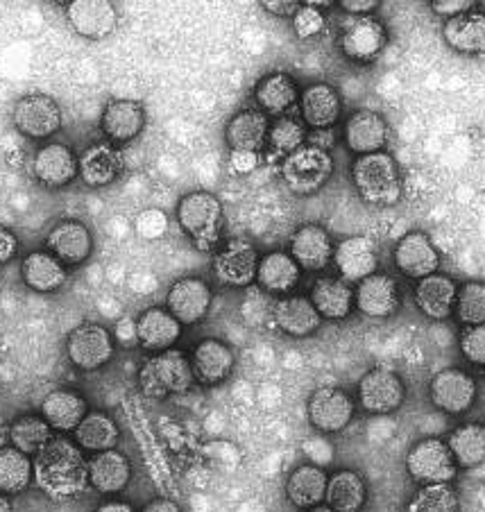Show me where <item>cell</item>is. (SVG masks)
<instances>
[{
    "mask_svg": "<svg viewBox=\"0 0 485 512\" xmlns=\"http://www.w3.org/2000/svg\"><path fill=\"white\" fill-rule=\"evenodd\" d=\"M53 433L55 431L50 429V424L41 415H19L10 424V431H7L12 447L30 458L37 456L55 438Z\"/></svg>",
    "mask_w": 485,
    "mask_h": 512,
    "instance_id": "cell-43",
    "label": "cell"
},
{
    "mask_svg": "<svg viewBox=\"0 0 485 512\" xmlns=\"http://www.w3.org/2000/svg\"><path fill=\"white\" fill-rule=\"evenodd\" d=\"M354 417V399L338 386H322L309 399V420L322 433L343 431Z\"/></svg>",
    "mask_w": 485,
    "mask_h": 512,
    "instance_id": "cell-14",
    "label": "cell"
},
{
    "mask_svg": "<svg viewBox=\"0 0 485 512\" xmlns=\"http://www.w3.org/2000/svg\"><path fill=\"white\" fill-rule=\"evenodd\" d=\"M177 223L198 250H214L223 232V204L207 191H193L177 204Z\"/></svg>",
    "mask_w": 485,
    "mask_h": 512,
    "instance_id": "cell-4",
    "label": "cell"
},
{
    "mask_svg": "<svg viewBox=\"0 0 485 512\" xmlns=\"http://www.w3.org/2000/svg\"><path fill=\"white\" fill-rule=\"evenodd\" d=\"M272 320H275L279 331H284L286 336L293 338H306L316 334L322 322L316 306L311 304L309 297L302 295L279 297L275 306H272Z\"/></svg>",
    "mask_w": 485,
    "mask_h": 512,
    "instance_id": "cell-26",
    "label": "cell"
},
{
    "mask_svg": "<svg viewBox=\"0 0 485 512\" xmlns=\"http://www.w3.org/2000/svg\"><path fill=\"white\" fill-rule=\"evenodd\" d=\"M476 5H479V12L485 14V0H483V3H476Z\"/></svg>",
    "mask_w": 485,
    "mask_h": 512,
    "instance_id": "cell-59",
    "label": "cell"
},
{
    "mask_svg": "<svg viewBox=\"0 0 485 512\" xmlns=\"http://www.w3.org/2000/svg\"><path fill=\"white\" fill-rule=\"evenodd\" d=\"M146 127V107L136 100H112L102 112V132L109 143H130Z\"/></svg>",
    "mask_w": 485,
    "mask_h": 512,
    "instance_id": "cell-30",
    "label": "cell"
},
{
    "mask_svg": "<svg viewBox=\"0 0 485 512\" xmlns=\"http://www.w3.org/2000/svg\"><path fill=\"white\" fill-rule=\"evenodd\" d=\"M474 7L476 3H472V0H433L431 3V10L440 16H445L447 21L465 12H472Z\"/></svg>",
    "mask_w": 485,
    "mask_h": 512,
    "instance_id": "cell-50",
    "label": "cell"
},
{
    "mask_svg": "<svg viewBox=\"0 0 485 512\" xmlns=\"http://www.w3.org/2000/svg\"><path fill=\"white\" fill-rule=\"evenodd\" d=\"M454 313H456V318L465 324V327L485 324V284L483 281H467V284L458 288Z\"/></svg>",
    "mask_w": 485,
    "mask_h": 512,
    "instance_id": "cell-46",
    "label": "cell"
},
{
    "mask_svg": "<svg viewBox=\"0 0 485 512\" xmlns=\"http://www.w3.org/2000/svg\"><path fill=\"white\" fill-rule=\"evenodd\" d=\"M16 252H19V238L14 236L12 229L0 225V266L10 263Z\"/></svg>",
    "mask_w": 485,
    "mask_h": 512,
    "instance_id": "cell-51",
    "label": "cell"
},
{
    "mask_svg": "<svg viewBox=\"0 0 485 512\" xmlns=\"http://www.w3.org/2000/svg\"><path fill=\"white\" fill-rule=\"evenodd\" d=\"M309 512H336V510H331L329 506H322L320 503V506H316V508H309Z\"/></svg>",
    "mask_w": 485,
    "mask_h": 512,
    "instance_id": "cell-58",
    "label": "cell"
},
{
    "mask_svg": "<svg viewBox=\"0 0 485 512\" xmlns=\"http://www.w3.org/2000/svg\"><path fill=\"white\" fill-rule=\"evenodd\" d=\"M458 467L472 469L485 463V426L479 422H467L456 426L445 440Z\"/></svg>",
    "mask_w": 485,
    "mask_h": 512,
    "instance_id": "cell-41",
    "label": "cell"
},
{
    "mask_svg": "<svg viewBox=\"0 0 485 512\" xmlns=\"http://www.w3.org/2000/svg\"><path fill=\"white\" fill-rule=\"evenodd\" d=\"M334 266L340 279L347 284H359L377 272L379 252L368 236H350L334 247Z\"/></svg>",
    "mask_w": 485,
    "mask_h": 512,
    "instance_id": "cell-16",
    "label": "cell"
},
{
    "mask_svg": "<svg viewBox=\"0 0 485 512\" xmlns=\"http://www.w3.org/2000/svg\"><path fill=\"white\" fill-rule=\"evenodd\" d=\"M89 485L100 494H118L132 479V465L125 454L116 449L100 451L89 460Z\"/></svg>",
    "mask_w": 485,
    "mask_h": 512,
    "instance_id": "cell-31",
    "label": "cell"
},
{
    "mask_svg": "<svg viewBox=\"0 0 485 512\" xmlns=\"http://www.w3.org/2000/svg\"><path fill=\"white\" fill-rule=\"evenodd\" d=\"M343 7V12L352 16H370V12L377 10V0H340L338 3Z\"/></svg>",
    "mask_w": 485,
    "mask_h": 512,
    "instance_id": "cell-54",
    "label": "cell"
},
{
    "mask_svg": "<svg viewBox=\"0 0 485 512\" xmlns=\"http://www.w3.org/2000/svg\"><path fill=\"white\" fill-rule=\"evenodd\" d=\"M461 499L452 483L422 485L415 497L408 501L406 512H458Z\"/></svg>",
    "mask_w": 485,
    "mask_h": 512,
    "instance_id": "cell-44",
    "label": "cell"
},
{
    "mask_svg": "<svg viewBox=\"0 0 485 512\" xmlns=\"http://www.w3.org/2000/svg\"><path fill=\"white\" fill-rule=\"evenodd\" d=\"M136 229H139V234L143 238H148V241H155V238L164 236L166 229H168L166 213H161L157 209L143 211L141 216H139V220H136Z\"/></svg>",
    "mask_w": 485,
    "mask_h": 512,
    "instance_id": "cell-49",
    "label": "cell"
},
{
    "mask_svg": "<svg viewBox=\"0 0 485 512\" xmlns=\"http://www.w3.org/2000/svg\"><path fill=\"white\" fill-rule=\"evenodd\" d=\"M66 14L73 30L91 41L109 37L118 23L116 7L107 0H73L68 3Z\"/></svg>",
    "mask_w": 485,
    "mask_h": 512,
    "instance_id": "cell-19",
    "label": "cell"
},
{
    "mask_svg": "<svg viewBox=\"0 0 485 512\" xmlns=\"http://www.w3.org/2000/svg\"><path fill=\"white\" fill-rule=\"evenodd\" d=\"M211 300H214V295H211L207 281L200 277H184L170 286L166 295V306L184 327V324H198L200 320L207 318Z\"/></svg>",
    "mask_w": 485,
    "mask_h": 512,
    "instance_id": "cell-15",
    "label": "cell"
},
{
    "mask_svg": "<svg viewBox=\"0 0 485 512\" xmlns=\"http://www.w3.org/2000/svg\"><path fill=\"white\" fill-rule=\"evenodd\" d=\"M89 460L82 449L62 435H55L34 458V481L50 497L64 499L78 494L89 483Z\"/></svg>",
    "mask_w": 485,
    "mask_h": 512,
    "instance_id": "cell-1",
    "label": "cell"
},
{
    "mask_svg": "<svg viewBox=\"0 0 485 512\" xmlns=\"http://www.w3.org/2000/svg\"><path fill=\"white\" fill-rule=\"evenodd\" d=\"M46 247L64 266H82L93 252V236L89 227L80 220H62V223L50 229V234L46 236Z\"/></svg>",
    "mask_w": 485,
    "mask_h": 512,
    "instance_id": "cell-18",
    "label": "cell"
},
{
    "mask_svg": "<svg viewBox=\"0 0 485 512\" xmlns=\"http://www.w3.org/2000/svg\"><path fill=\"white\" fill-rule=\"evenodd\" d=\"M34 481V460L23 451L10 447L0 449V494L16 497Z\"/></svg>",
    "mask_w": 485,
    "mask_h": 512,
    "instance_id": "cell-42",
    "label": "cell"
},
{
    "mask_svg": "<svg viewBox=\"0 0 485 512\" xmlns=\"http://www.w3.org/2000/svg\"><path fill=\"white\" fill-rule=\"evenodd\" d=\"M433 406L447 415H463L476 401V381L465 370H442L429 386Z\"/></svg>",
    "mask_w": 485,
    "mask_h": 512,
    "instance_id": "cell-11",
    "label": "cell"
},
{
    "mask_svg": "<svg viewBox=\"0 0 485 512\" xmlns=\"http://www.w3.org/2000/svg\"><path fill=\"white\" fill-rule=\"evenodd\" d=\"M259 252L252 243L243 241V238H234L227 241L220 250L214 254V277L220 284L232 288H245L257 281L259 270Z\"/></svg>",
    "mask_w": 485,
    "mask_h": 512,
    "instance_id": "cell-9",
    "label": "cell"
},
{
    "mask_svg": "<svg viewBox=\"0 0 485 512\" xmlns=\"http://www.w3.org/2000/svg\"><path fill=\"white\" fill-rule=\"evenodd\" d=\"M0 512H12V501L5 494H0Z\"/></svg>",
    "mask_w": 485,
    "mask_h": 512,
    "instance_id": "cell-57",
    "label": "cell"
},
{
    "mask_svg": "<svg viewBox=\"0 0 485 512\" xmlns=\"http://www.w3.org/2000/svg\"><path fill=\"white\" fill-rule=\"evenodd\" d=\"M21 277L34 293H55L66 284V266L48 250H37L25 256L21 263Z\"/></svg>",
    "mask_w": 485,
    "mask_h": 512,
    "instance_id": "cell-36",
    "label": "cell"
},
{
    "mask_svg": "<svg viewBox=\"0 0 485 512\" xmlns=\"http://www.w3.org/2000/svg\"><path fill=\"white\" fill-rule=\"evenodd\" d=\"M66 354L73 368L82 372H96L112 361L114 336L100 324H80L73 329L66 340Z\"/></svg>",
    "mask_w": 485,
    "mask_h": 512,
    "instance_id": "cell-7",
    "label": "cell"
},
{
    "mask_svg": "<svg viewBox=\"0 0 485 512\" xmlns=\"http://www.w3.org/2000/svg\"><path fill=\"white\" fill-rule=\"evenodd\" d=\"M331 175H334V159L327 150L309 143L291 152L282 164L284 184L297 195L318 193Z\"/></svg>",
    "mask_w": 485,
    "mask_h": 512,
    "instance_id": "cell-5",
    "label": "cell"
},
{
    "mask_svg": "<svg viewBox=\"0 0 485 512\" xmlns=\"http://www.w3.org/2000/svg\"><path fill=\"white\" fill-rule=\"evenodd\" d=\"M388 136L390 132L384 116L377 112H370V109L354 112L345 123V143L356 157L384 152Z\"/></svg>",
    "mask_w": 485,
    "mask_h": 512,
    "instance_id": "cell-21",
    "label": "cell"
},
{
    "mask_svg": "<svg viewBox=\"0 0 485 512\" xmlns=\"http://www.w3.org/2000/svg\"><path fill=\"white\" fill-rule=\"evenodd\" d=\"M368 499V485L363 476L352 469H340L331 474L327 481L325 501L331 510L336 512H361Z\"/></svg>",
    "mask_w": 485,
    "mask_h": 512,
    "instance_id": "cell-39",
    "label": "cell"
},
{
    "mask_svg": "<svg viewBox=\"0 0 485 512\" xmlns=\"http://www.w3.org/2000/svg\"><path fill=\"white\" fill-rule=\"evenodd\" d=\"M182 336V324L168 309L152 306L136 320V343L148 352H166L173 349Z\"/></svg>",
    "mask_w": 485,
    "mask_h": 512,
    "instance_id": "cell-22",
    "label": "cell"
},
{
    "mask_svg": "<svg viewBox=\"0 0 485 512\" xmlns=\"http://www.w3.org/2000/svg\"><path fill=\"white\" fill-rule=\"evenodd\" d=\"M123 170V157L121 152L114 148V143L102 141L93 143L80 157V177L82 182L91 186V189H105V186L114 184L116 177Z\"/></svg>",
    "mask_w": 485,
    "mask_h": 512,
    "instance_id": "cell-29",
    "label": "cell"
},
{
    "mask_svg": "<svg viewBox=\"0 0 485 512\" xmlns=\"http://www.w3.org/2000/svg\"><path fill=\"white\" fill-rule=\"evenodd\" d=\"M300 112L304 125L313 130H331L343 114V102H340L338 91L325 82L311 84L300 96Z\"/></svg>",
    "mask_w": 485,
    "mask_h": 512,
    "instance_id": "cell-28",
    "label": "cell"
},
{
    "mask_svg": "<svg viewBox=\"0 0 485 512\" xmlns=\"http://www.w3.org/2000/svg\"><path fill=\"white\" fill-rule=\"evenodd\" d=\"M406 469L415 483L438 485L452 483L456 479L458 465L445 440L427 438L408 451Z\"/></svg>",
    "mask_w": 485,
    "mask_h": 512,
    "instance_id": "cell-6",
    "label": "cell"
},
{
    "mask_svg": "<svg viewBox=\"0 0 485 512\" xmlns=\"http://www.w3.org/2000/svg\"><path fill=\"white\" fill-rule=\"evenodd\" d=\"M73 438L80 449L91 451V454H100V451L116 449L121 431H118V424L107 413L91 411L78 424V429L73 431Z\"/></svg>",
    "mask_w": 485,
    "mask_h": 512,
    "instance_id": "cell-40",
    "label": "cell"
},
{
    "mask_svg": "<svg viewBox=\"0 0 485 512\" xmlns=\"http://www.w3.org/2000/svg\"><path fill=\"white\" fill-rule=\"evenodd\" d=\"M261 5L263 10L275 16H295L302 3H297V0H263Z\"/></svg>",
    "mask_w": 485,
    "mask_h": 512,
    "instance_id": "cell-53",
    "label": "cell"
},
{
    "mask_svg": "<svg viewBox=\"0 0 485 512\" xmlns=\"http://www.w3.org/2000/svg\"><path fill=\"white\" fill-rule=\"evenodd\" d=\"M309 300L316 306L320 318L345 320L354 309V290L340 277H320L313 281Z\"/></svg>",
    "mask_w": 485,
    "mask_h": 512,
    "instance_id": "cell-35",
    "label": "cell"
},
{
    "mask_svg": "<svg viewBox=\"0 0 485 512\" xmlns=\"http://www.w3.org/2000/svg\"><path fill=\"white\" fill-rule=\"evenodd\" d=\"M96 512H136L134 510V506L132 503H127V501H105V503H100V506L96 508Z\"/></svg>",
    "mask_w": 485,
    "mask_h": 512,
    "instance_id": "cell-56",
    "label": "cell"
},
{
    "mask_svg": "<svg viewBox=\"0 0 485 512\" xmlns=\"http://www.w3.org/2000/svg\"><path fill=\"white\" fill-rule=\"evenodd\" d=\"M340 50L347 59L359 64H370L381 55L388 44L384 23L374 16H352L340 30Z\"/></svg>",
    "mask_w": 485,
    "mask_h": 512,
    "instance_id": "cell-8",
    "label": "cell"
},
{
    "mask_svg": "<svg viewBox=\"0 0 485 512\" xmlns=\"http://www.w3.org/2000/svg\"><path fill=\"white\" fill-rule=\"evenodd\" d=\"M32 175L46 189H64L80 175V159L64 143H46L32 159Z\"/></svg>",
    "mask_w": 485,
    "mask_h": 512,
    "instance_id": "cell-13",
    "label": "cell"
},
{
    "mask_svg": "<svg viewBox=\"0 0 485 512\" xmlns=\"http://www.w3.org/2000/svg\"><path fill=\"white\" fill-rule=\"evenodd\" d=\"M293 28L300 39H313L316 34L322 32V28H325V14H322L318 7L302 3L300 10L293 16Z\"/></svg>",
    "mask_w": 485,
    "mask_h": 512,
    "instance_id": "cell-47",
    "label": "cell"
},
{
    "mask_svg": "<svg viewBox=\"0 0 485 512\" xmlns=\"http://www.w3.org/2000/svg\"><path fill=\"white\" fill-rule=\"evenodd\" d=\"M395 266L402 275L420 281L436 275L440 268V254L427 234L411 232L395 247Z\"/></svg>",
    "mask_w": 485,
    "mask_h": 512,
    "instance_id": "cell-20",
    "label": "cell"
},
{
    "mask_svg": "<svg viewBox=\"0 0 485 512\" xmlns=\"http://www.w3.org/2000/svg\"><path fill=\"white\" fill-rule=\"evenodd\" d=\"M334 247L329 232L320 225H302L291 238V256L309 272L325 270L334 261Z\"/></svg>",
    "mask_w": 485,
    "mask_h": 512,
    "instance_id": "cell-24",
    "label": "cell"
},
{
    "mask_svg": "<svg viewBox=\"0 0 485 512\" xmlns=\"http://www.w3.org/2000/svg\"><path fill=\"white\" fill-rule=\"evenodd\" d=\"M141 512H182V508L177 506L175 501L159 497V499H152L148 506H143Z\"/></svg>",
    "mask_w": 485,
    "mask_h": 512,
    "instance_id": "cell-55",
    "label": "cell"
},
{
    "mask_svg": "<svg viewBox=\"0 0 485 512\" xmlns=\"http://www.w3.org/2000/svg\"><path fill=\"white\" fill-rule=\"evenodd\" d=\"M461 354L467 363L485 368V324L465 327L461 334Z\"/></svg>",
    "mask_w": 485,
    "mask_h": 512,
    "instance_id": "cell-48",
    "label": "cell"
},
{
    "mask_svg": "<svg viewBox=\"0 0 485 512\" xmlns=\"http://www.w3.org/2000/svg\"><path fill=\"white\" fill-rule=\"evenodd\" d=\"M234 365V349L216 338L202 340V343L195 345L191 354L193 377L202 386H218V383L227 381L229 374L234 372Z\"/></svg>",
    "mask_w": 485,
    "mask_h": 512,
    "instance_id": "cell-17",
    "label": "cell"
},
{
    "mask_svg": "<svg viewBox=\"0 0 485 512\" xmlns=\"http://www.w3.org/2000/svg\"><path fill=\"white\" fill-rule=\"evenodd\" d=\"M268 130L270 121L266 114L259 112V109H243L229 121L225 139L232 152H257L259 155L268 145Z\"/></svg>",
    "mask_w": 485,
    "mask_h": 512,
    "instance_id": "cell-33",
    "label": "cell"
},
{
    "mask_svg": "<svg viewBox=\"0 0 485 512\" xmlns=\"http://www.w3.org/2000/svg\"><path fill=\"white\" fill-rule=\"evenodd\" d=\"M329 476L318 465H302L291 472L286 481V497L295 508L309 510L320 506L327 494Z\"/></svg>",
    "mask_w": 485,
    "mask_h": 512,
    "instance_id": "cell-38",
    "label": "cell"
},
{
    "mask_svg": "<svg viewBox=\"0 0 485 512\" xmlns=\"http://www.w3.org/2000/svg\"><path fill=\"white\" fill-rule=\"evenodd\" d=\"M352 179L361 200L372 207H393L402 198V175L397 161L388 152L356 157L352 164Z\"/></svg>",
    "mask_w": 485,
    "mask_h": 512,
    "instance_id": "cell-2",
    "label": "cell"
},
{
    "mask_svg": "<svg viewBox=\"0 0 485 512\" xmlns=\"http://www.w3.org/2000/svg\"><path fill=\"white\" fill-rule=\"evenodd\" d=\"M229 166H232V170L238 175H248L259 166V155H257V152H238V150H234L232 157H229Z\"/></svg>",
    "mask_w": 485,
    "mask_h": 512,
    "instance_id": "cell-52",
    "label": "cell"
},
{
    "mask_svg": "<svg viewBox=\"0 0 485 512\" xmlns=\"http://www.w3.org/2000/svg\"><path fill=\"white\" fill-rule=\"evenodd\" d=\"M302 279V268L288 252H268L259 259L257 284L270 295L293 293Z\"/></svg>",
    "mask_w": 485,
    "mask_h": 512,
    "instance_id": "cell-34",
    "label": "cell"
},
{
    "mask_svg": "<svg viewBox=\"0 0 485 512\" xmlns=\"http://www.w3.org/2000/svg\"><path fill=\"white\" fill-rule=\"evenodd\" d=\"M193 381L191 356H186L182 349L152 354L139 370L141 392L150 399L182 395L193 386Z\"/></svg>",
    "mask_w": 485,
    "mask_h": 512,
    "instance_id": "cell-3",
    "label": "cell"
},
{
    "mask_svg": "<svg viewBox=\"0 0 485 512\" xmlns=\"http://www.w3.org/2000/svg\"><path fill=\"white\" fill-rule=\"evenodd\" d=\"M14 125L28 139H50L62 127V109L50 96L30 93L16 102Z\"/></svg>",
    "mask_w": 485,
    "mask_h": 512,
    "instance_id": "cell-10",
    "label": "cell"
},
{
    "mask_svg": "<svg viewBox=\"0 0 485 512\" xmlns=\"http://www.w3.org/2000/svg\"><path fill=\"white\" fill-rule=\"evenodd\" d=\"M257 109L266 116H286L300 102V89L288 73H270L254 87Z\"/></svg>",
    "mask_w": 485,
    "mask_h": 512,
    "instance_id": "cell-32",
    "label": "cell"
},
{
    "mask_svg": "<svg viewBox=\"0 0 485 512\" xmlns=\"http://www.w3.org/2000/svg\"><path fill=\"white\" fill-rule=\"evenodd\" d=\"M354 302L368 318H390L399 309L397 281L386 272H374V275L359 281Z\"/></svg>",
    "mask_w": 485,
    "mask_h": 512,
    "instance_id": "cell-23",
    "label": "cell"
},
{
    "mask_svg": "<svg viewBox=\"0 0 485 512\" xmlns=\"http://www.w3.org/2000/svg\"><path fill=\"white\" fill-rule=\"evenodd\" d=\"M87 413V399L80 392L68 388H57L48 392L44 401H41V417L57 433H73L84 417H87Z\"/></svg>",
    "mask_w": 485,
    "mask_h": 512,
    "instance_id": "cell-27",
    "label": "cell"
},
{
    "mask_svg": "<svg viewBox=\"0 0 485 512\" xmlns=\"http://www.w3.org/2000/svg\"><path fill=\"white\" fill-rule=\"evenodd\" d=\"M413 297L424 318L447 320L456 309L458 286L452 277L436 272V275L424 277L415 284Z\"/></svg>",
    "mask_w": 485,
    "mask_h": 512,
    "instance_id": "cell-25",
    "label": "cell"
},
{
    "mask_svg": "<svg viewBox=\"0 0 485 512\" xmlns=\"http://www.w3.org/2000/svg\"><path fill=\"white\" fill-rule=\"evenodd\" d=\"M268 145L270 150L279 152V155H291V152L300 150L306 145V125L304 121L295 116H279L268 130Z\"/></svg>",
    "mask_w": 485,
    "mask_h": 512,
    "instance_id": "cell-45",
    "label": "cell"
},
{
    "mask_svg": "<svg viewBox=\"0 0 485 512\" xmlns=\"http://www.w3.org/2000/svg\"><path fill=\"white\" fill-rule=\"evenodd\" d=\"M447 46L463 55H483L485 53V14L479 10L454 16L442 28Z\"/></svg>",
    "mask_w": 485,
    "mask_h": 512,
    "instance_id": "cell-37",
    "label": "cell"
},
{
    "mask_svg": "<svg viewBox=\"0 0 485 512\" xmlns=\"http://www.w3.org/2000/svg\"><path fill=\"white\" fill-rule=\"evenodd\" d=\"M404 381L393 370H370L359 383V404L372 415L395 413L404 404Z\"/></svg>",
    "mask_w": 485,
    "mask_h": 512,
    "instance_id": "cell-12",
    "label": "cell"
}]
</instances>
